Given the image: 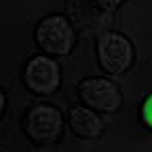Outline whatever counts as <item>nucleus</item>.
<instances>
[{"mask_svg":"<svg viewBox=\"0 0 152 152\" xmlns=\"http://www.w3.org/2000/svg\"><path fill=\"white\" fill-rule=\"evenodd\" d=\"M37 43L51 55H69L75 45V33L65 16H47L37 26Z\"/></svg>","mask_w":152,"mask_h":152,"instance_id":"1","label":"nucleus"},{"mask_svg":"<svg viewBox=\"0 0 152 152\" xmlns=\"http://www.w3.org/2000/svg\"><path fill=\"white\" fill-rule=\"evenodd\" d=\"M79 99L94 112L112 114L122 105V91L114 81L105 77H91L79 83Z\"/></svg>","mask_w":152,"mask_h":152,"instance_id":"2","label":"nucleus"},{"mask_svg":"<svg viewBox=\"0 0 152 152\" xmlns=\"http://www.w3.org/2000/svg\"><path fill=\"white\" fill-rule=\"evenodd\" d=\"M97 57L104 71L120 75L132 65L134 49L132 43L120 33H104L97 41Z\"/></svg>","mask_w":152,"mask_h":152,"instance_id":"3","label":"nucleus"},{"mask_svg":"<svg viewBox=\"0 0 152 152\" xmlns=\"http://www.w3.org/2000/svg\"><path fill=\"white\" fill-rule=\"evenodd\" d=\"M63 116L53 105H35L24 118V132L37 144H49L61 136Z\"/></svg>","mask_w":152,"mask_h":152,"instance_id":"4","label":"nucleus"},{"mask_svg":"<svg viewBox=\"0 0 152 152\" xmlns=\"http://www.w3.org/2000/svg\"><path fill=\"white\" fill-rule=\"evenodd\" d=\"M61 69L59 63L49 57L37 55L28 61L24 69V85L37 95H51L59 89Z\"/></svg>","mask_w":152,"mask_h":152,"instance_id":"5","label":"nucleus"},{"mask_svg":"<svg viewBox=\"0 0 152 152\" xmlns=\"http://www.w3.org/2000/svg\"><path fill=\"white\" fill-rule=\"evenodd\" d=\"M69 124H71V130L79 138H85V140L97 138L102 134V130H104V122L87 105H75V107H71Z\"/></svg>","mask_w":152,"mask_h":152,"instance_id":"6","label":"nucleus"},{"mask_svg":"<svg viewBox=\"0 0 152 152\" xmlns=\"http://www.w3.org/2000/svg\"><path fill=\"white\" fill-rule=\"evenodd\" d=\"M140 116H142V122L152 130V95L146 97V102H144V105H142Z\"/></svg>","mask_w":152,"mask_h":152,"instance_id":"7","label":"nucleus"},{"mask_svg":"<svg viewBox=\"0 0 152 152\" xmlns=\"http://www.w3.org/2000/svg\"><path fill=\"white\" fill-rule=\"evenodd\" d=\"M94 2L99 6V8H116L122 0H94Z\"/></svg>","mask_w":152,"mask_h":152,"instance_id":"8","label":"nucleus"},{"mask_svg":"<svg viewBox=\"0 0 152 152\" xmlns=\"http://www.w3.org/2000/svg\"><path fill=\"white\" fill-rule=\"evenodd\" d=\"M4 104H6V99H4V91L0 89V116H2V112H4Z\"/></svg>","mask_w":152,"mask_h":152,"instance_id":"9","label":"nucleus"}]
</instances>
